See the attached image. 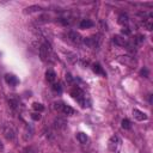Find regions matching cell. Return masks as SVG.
Here are the masks:
<instances>
[{
    "mask_svg": "<svg viewBox=\"0 0 153 153\" xmlns=\"http://www.w3.org/2000/svg\"><path fill=\"white\" fill-rule=\"evenodd\" d=\"M71 96L72 97L78 102V103H80L82 104V107H90L89 105V103L86 102V99H85V93H84V91L80 89V87H74V89H72L71 90Z\"/></svg>",
    "mask_w": 153,
    "mask_h": 153,
    "instance_id": "cell-1",
    "label": "cell"
},
{
    "mask_svg": "<svg viewBox=\"0 0 153 153\" xmlns=\"http://www.w3.org/2000/svg\"><path fill=\"white\" fill-rule=\"evenodd\" d=\"M121 146H122V141L117 135H112L109 139V149L112 153H120Z\"/></svg>",
    "mask_w": 153,
    "mask_h": 153,
    "instance_id": "cell-2",
    "label": "cell"
},
{
    "mask_svg": "<svg viewBox=\"0 0 153 153\" xmlns=\"http://www.w3.org/2000/svg\"><path fill=\"white\" fill-rule=\"evenodd\" d=\"M54 108H55V110H57L59 112H61V114H64V115H67V116H71V115H73V114L75 112L72 107L66 105V104L62 103V102H56V103H54Z\"/></svg>",
    "mask_w": 153,
    "mask_h": 153,
    "instance_id": "cell-3",
    "label": "cell"
},
{
    "mask_svg": "<svg viewBox=\"0 0 153 153\" xmlns=\"http://www.w3.org/2000/svg\"><path fill=\"white\" fill-rule=\"evenodd\" d=\"M83 42L90 48H97L101 44V37H99V35H93L91 37L83 38Z\"/></svg>",
    "mask_w": 153,
    "mask_h": 153,
    "instance_id": "cell-4",
    "label": "cell"
},
{
    "mask_svg": "<svg viewBox=\"0 0 153 153\" xmlns=\"http://www.w3.org/2000/svg\"><path fill=\"white\" fill-rule=\"evenodd\" d=\"M68 38H69V41L73 42L74 44H80L83 43V37L80 36L79 32H76V31H69L68 32Z\"/></svg>",
    "mask_w": 153,
    "mask_h": 153,
    "instance_id": "cell-5",
    "label": "cell"
},
{
    "mask_svg": "<svg viewBox=\"0 0 153 153\" xmlns=\"http://www.w3.org/2000/svg\"><path fill=\"white\" fill-rule=\"evenodd\" d=\"M114 43L119 47H123V48L129 46V42L127 41V38L124 36H121V35H115L114 36Z\"/></svg>",
    "mask_w": 153,
    "mask_h": 153,
    "instance_id": "cell-6",
    "label": "cell"
},
{
    "mask_svg": "<svg viewBox=\"0 0 153 153\" xmlns=\"http://www.w3.org/2000/svg\"><path fill=\"white\" fill-rule=\"evenodd\" d=\"M49 51H50V46H49L47 42H44V43L41 46V48H40V57H41L42 61H46V60H47V57H48V55H49Z\"/></svg>",
    "mask_w": 153,
    "mask_h": 153,
    "instance_id": "cell-7",
    "label": "cell"
},
{
    "mask_svg": "<svg viewBox=\"0 0 153 153\" xmlns=\"http://www.w3.org/2000/svg\"><path fill=\"white\" fill-rule=\"evenodd\" d=\"M133 115H134V117H135L138 121H146L148 119V116L144 112V111H140L138 109H134L133 110Z\"/></svg>",
    "mask_w": 153,
    "mask_h": 153,
    "instance_id": "cell-8",
    "label": "cell"
},
{
    "mask_svg": "<svg viewBox=\"0 0 153 153\" xmlns=\"http://www.w3.org/2000/svg\"><path fill=\"white\" fill-rule=\"evenodd\" d=\"M5 80H6V83L10 85V86H16L19 82H18V79H17V76H14V75H12V74H6L5 75Z\"/></svg>",
    "mask_w": 153,
    "mask_h": 153,
    "instance_id": "cell-9",
    "label": "cell"
},
{
    "mask_svg": "<svg viewBox=\"0 0 153 153\" xmlns=\"http://www.w3.org/2000/svg\"><path fill=\"white\" fill-rule=\"evenodd\" d=\"M46 79L48 83H54L56 80V73L53 69H48L46 72Z\"/></svg>",
    "mask_w": 153,
    "mask_h": 153,
    "instance_id": "cell-10",
    "label": "cell"
},
{
    "mask_svg": "<svg viewBox=\"0 0 153 153\" xmlns=\"http://www.w3.org/2000/svg\"><path fill=\"white\" fill-rule=\"evenodd\" d=\"M93 25H94V23L92 21H90V19H83V21L80 22V24H79L80 29H90Z\"/></svg>",
    "mask_w": 153,
    "mask_h": 153,
    "instance_id": "cell-11",
    "label": "cell"
},
{
    "mask_svg": "<svg viewBox=\"0 0 153 153\" xmlns=\"http://www.w3.org/2000/svg\"><path fill=\"white\" fill-rule=\"evenodd\" d=\"M4 134H5L6 139H9V140H13V139L16 138V133H14V130H13L11 127H7V128L4 130Z\"/></svg>",
    "mask_w": 153,
    "mask_h": 153,
    "instance_id": "cell-12",
    "label": "cell"
},
{
    "mask_svg": "<svg viewBox=\"0 0 153 153\" xmlns=\"http://www.w3.org/2000/svg\"><path fill=\"white\" fill-rule=\"evenodd\" d=\"M92 71L96 73V74H99V75H105V71L103 69V67L99 65V64H94L92 66Z\"/></svg>",
    "mask_w": 153,
    "mask_h": 153,
    "instance_id": "cell-13",
    "label": "cell"
},
{
    "mask_svg": "<svg viewBox=\"0 0 153 153\" xmlns=\"http://www.w3.org/2000/svg\"><path fill=\"white\" fill-rule=\"evenodd\" d=\"M76 140H78L80 144H86L87 141H89V137L86 135L85 133H78L76 134Z\"/></svg>",
    "mask_w": 153,
    "mask_h": 153,
    "instance_id": "cell-14",
    "label": "cell"
},
{
    "mask_svg": "<svg viewBox=\"0 0 153 153\" xmlns=\"http://www.w3.org/2000/svg\"><path fill=\"white\" fill-rule=\"evenodd\" d=\"M144 41H145V37H144V35H137L135 37H134L133 43L135 44V46H140L141 43H144Z\"/></svg>",
    "mask_w": 153,
    "mask_h": 153,
    "instance_id": "cell-15",
    "label": "cell"
},
{
    "mask_svg": "<svg viewBox=\"0 0 153 153\" xmlns=\"http://www.w3.org/2000/svg\"><path fill=\"white\" fill-rule=\"evenodd\" d=\"M128 22H129V19H128V16H127V14L122 13V14L119 16V23H120L121 25H126V24H128Z\"/></svg>",
    "mask_w": 153,
    "mask_h": 153,
    "instance_id": "cell-16",
    "label": "cell"
},
{
    "mask_svg": "<svg viewBox=\"0 0 153 153\" xmlns=\"http://www.w3.org/2000/svg\"><path fill=\"white\" fill-rule=\"evenodd\" d=\"M55 127L59 128V129H62L66 127V121L62 120V119H56L55 120Z\"/></svg>",
    "mask_w": 153,
    "mask_h": 153,
    "instance_id": "cell-17",
    "label": "cell"
},
{
    "mask_svg": "<svg viewBox=\"0 0 153 153\" xmlns=\"http://www.w3.org/2000/svg\"><path fill=\"white\" fill-rule=\"evenodd\" d=\"M144 26H145L147 30H152V28H153V24H152L151 18H148V19H145V21H144Z\"/></svg>",
    "mask_w": 153,
    "mask_h": 153,
    "instance_id": "cell-18",
    "label": "cell"
},
{
    "mask_svg": "<svg viewBox=\"0 0 153 153\" xmlns=\"http://www.w3.org/2000/svg\"><path fill=\"white\" fill-rule=\"evenodd\" d=\"M32 108H34L36 111H38V112H41V111L44 110V107H43V104H41V103H34V104H32Z\"/></svg>",
    "mask_w": 153,
    "mask_h": 153,
    "instance_id": "cell-19",
    "label": "cell"
},
{
    "mask_svg": "<svg viewBox=\"0 0 153 153\" xmlns=\"http://www.w3.org/2000/svg\"><path fill=\"white\" fill-rule=\"evenodd\" d=\"M122 128H124V129H130V128H132V122H130L128 119L122 120Z\"/></svg>",
    "mask_w": 153,
    "mask_h": 153,
    "instance_id": "cell-20",
    "label": "cell"
},
{
    "mask_svg": "<svg viewBox=\"0 0 153 153\" xmlns=\"http://www.w3.org/2000/svg\"><path fill=\"white\" fill-rule=\"evenodd\" d=\"M9 104L11 105V108L16 109V108L19 105V101H17V99H14V98H11V99L9 101Z\"/></svg>",
    "mask_w": 153,
    "mask_h": 153,
    "instance_id": "cell-21",
    "label": "cell"
},
{
    "mask_svg": "<svg viewBox=\"0 0 153 153\" xmlns=\"http://www.w3.org/2000/svg\"><path fill=\"white\" fill-rule=\"evenodd\" d=\"M51 89H53V91H55V92H59V93L62 91V87H61V85H60V84H53Z\"/></svg>",
    "mask_w": 153,
    "mask_h": 153,
    "instance_id": "cell-22",
    "label": "cell"
},
{
    "mask_svg": "<svg viewBox=\"0 0 153 153\" xmlns=\"http://www.w3.org/2000/svg\"><path fill=\"white\" fill-rule=\"evenodd\" d=\"M31 119H32L34 121H40V120H41L40 112H34V114H31Z\"/></svg>",
    "mask_w": 153,
    "mask_h": 153,
    "instance_id": "cell-23",
    "label": "cell"
},
{
    "mask_svg": "<svg viewBox=\"0 0 153 153\" xmlns=\"http://www.w3.org/2000/svg\"><path fill=\"white\" fill-rule=\"evenodd\" d=\"M23 153H36V149L30 146V147H26V148L23 151Z\"/></svg>",
    "mask_w": 153,
    "mask_h": 153,
    "instance_id": "cell-24",
    "label": "cell"
},
{
    "mask_svg": "<svg viewBox=\"0 0 153 153\" xmlns=\"http://www.w3.org/2000/svg\"><path fill=\"white\" fill-rule=\"evenodd\" d=\"M73 80H74V79H73V76H72L69 73H67V74H66V82L71 84V83H73Z\"/></svg>",
    "mask_w": 153,
    "mask_h": 153,
    "instance_id": "cell-25",
    "label": "cell"
},
{
    "mask_svg": "<svg viewBox=\"0 0 153 153\" xmlns=\"http://www.w3.org/2000/svg\"><path fill=\"white\" fill-rule=\"evenodd\" d=\"M140 74H141L142 76H145V78H147V76H148V71H147L146 68H144V69L140 71Z\"/></svg>",
    "mask_w": 153,
    "mask_h": 153,
    "instance_id": "cell-26",
    "label": "cell"
},
{
    "mask_svg": "<svg viewBox=\"0 0 153 153\" xmlns=\"http://www.w3.org/2000/svg\"><path fill=\"white\" fill-rule=\"evenodd\" d=\"M122 34H123V35H126V36H127V35H130V29H129V28H127V26H126V28H123V29H122Z\"/></svg>",
    "mask_w": 153,
    "mask_h": 153,
    "instance_id": "cell-27",
    "label": "cell"
},
{
    "mask_svg": "<svg viewBox=\"0 0 153 153\" xmlns=\"http://www.w3.org/2000/svg\"><path fill=\"white\" fill-rule=\"evenodd\" d=\"M0 146H1V142H0Z\"/></svg>",
    "mask_w": 153,
    "mask_h": 153,
    "instance_id": "cell-28",
    "label": "cell"
}]
</instances>
